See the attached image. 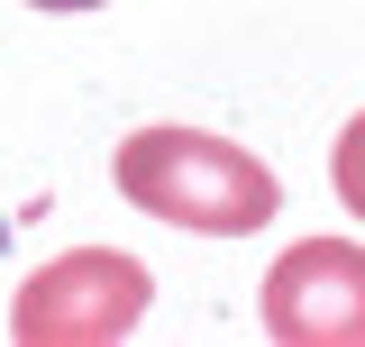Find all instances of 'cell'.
I'll return each instance as SVG.
<instances>
[{
  "instance_id": "7a4b0ae2",
  "label": "cell",
  "mask_w": 365,
  "mask_h": 347,
  "mask_svg": "<svg viewBox=\"0 0 365 347\" xmlns=\"http://www.w3.org/2000/svg\"><path fill=\"white\" fill-rule=\"evenodd\" d=\"M155 283L146 265L119 256V247H73V256L37 265L9 302V338L19 347H119L146 320Z\"/></svg>"
},
{
  "instance_id": "5b68a950",
  "label": "cell",
  "mask_w": 365,
  "mask_h": 347,
  "mask_svg": "<svg viewBox=\"0 0 365 347\" xmlns=\"http://www.w3.org/2000/svg\"><path fill=\"white\" fill-rule=\"evenodd\" d=\"M28 9H101V0H28Z\"/></svg>"
},
{
  "instance_id": "3957f363",
  "label": "cell",
  "mask_w": 365,
  "mask_h": 347,
  "mask_svg": "<svg viewBox=\"0 0 365 347\" xmlns=\"http://www.w3.org/2000/svg\"><path fill=\"white\" fill-rule=\"evenodd\" d=\"M265 338L283 347H365V247L302 238L265 274Z\"/></svg>"
},
{
  "instance_id": "277c9868",
  "label": "cell",
  "mask_w": 365,
  "mask_h": 347,
  "mask_svg": "<svg viewBox=\"0 0 365 347\" xmlns=\"http://www.w3.org/2000/svg\"><path fill=\"white\" fill-rule=\"evenodd\" d=\"M338 201L365 219V110L347 119V137H338Z\"/></svg>"
},
{
  "instance_id": "6da1fadb",
  "label": "cell",
  "mask_w": 365,
  "mask_h": 347,
  "mask_svg": "<svg viewBox=\"0 0 365 347\" xmlns=\"http://www.w3.org/2000/svg\"><path fill=\"white\" fill-rule=\"evenodd\" d=\"M110 174L146 219H174V228H201V238H256L283 211V183L256 146H228L210 129H174V119L137 129Z\"/></svg>"
}]
</instances>
